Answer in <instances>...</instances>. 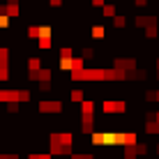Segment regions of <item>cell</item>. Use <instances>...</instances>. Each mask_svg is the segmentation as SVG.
<instances>
[{
	"mask_svg": "<svg viewBox=\"0 0 159 159\" xmlns=\"http://www.w3.org/2000/svg\"><path fill=\"white\" fill-rule=\"evenodd\" d=\"M113 69H116V72H120L125 79H127V74H131V72L136 69V60H134V58H116Z\"/></svg>",
	"mask_w": 159,
	"mask_h": 159,
	"instance_id": "6da1fadb",
	"label": "cell"
},
{
	"mask_svg": "<svg viewBox=\"0 0 159 159\" xmlns=\"http://www.w3.org/2000/svg\"><path fill=\"white\" fill-rule=\"evenodd\" d=\"M102 111H104V116H111V113H125V111H127V102H120V99H104Z\"/></svg>",
	"mask_w": 159,
	"mask_h": 159,
	"instance_id": "7a4b0ae2",
	"label": "cell"
},
{
	"mask_svg": "<svg viewBox=\"0 0 159 159\" xmlns=\"http://www.w3.org/2000/svg\"><path fill=\"white\" fill-rule=\"evenodd\" d=\"M39 113H62V102L60 99H42L37 104Z\"/></svg>",
	"mask_w": 159,
	"mask_h": 159,
	"instance_id": "3957f363",
	"label": "cell"
},
{
	"mask_svg": "<svg viewBox=\"0 0 159 159\" xmlns=\"http://www.w3.org/2000/svg\"><path fill=\"white\" fill-rule=\"evenodd\" d=\"M95 131V116H81V134Z\"/></svg>",
	"mask_w": 159,
	"mask_h": 159,
	"instance_id": "277c9868",
	"label": "cell"
},
{
	"mask_svg": "<svg viewBox=\"0 0 159 159\" xmlns=\"http://www.w3.org/2000/svg\"><path fill=\"white\" fill-rule=\"evenodd\" d=\"M81 116H95V102L92 99L81 102Z\"/></svg>",
	"mask_w": 159,
	"mask_h": 159,
	"instance_id": "5b68a950",
	"label": "cell"
},
{
	"mask_svg": "<svg viewBox=\"0 0 159 159\" xmlns=\"http://www.w3.org/2000/svg\"><path fill=\"white\" fill-rule=\"evenodd\" d=\"M37 81H53V72L48 67H42L39 72H37Z\"/></svg>",
	"mask_w": 159,
	"mask_h": 159,
	"instance_id": "8992f818",
	"label": "cell"
},
{
	"mask_svg": "<svg viewBox=\"0 0 159 159\" xmlns=\"http://www.w3.org/2000/svg\"><path fill=\"white\" fill-rule=\"evenodd\" d=\"M51 32H48V35H42L39 37V48H42V51H46V48H51Z\"/></svg>",
	"mask_w": 159,
	"mask_h": 159,
	"instance_id": "52a82bcc",
	"label": "cell"
},
{
	"mask_svg": "<svg viewBox=\"0 0 159 159\" xmlns=\"http://www.w3.org/2000/svg\"><path fill=\"white\" fill-rule=\"evenodd\" d=\"M143 129L148 131V134H159V122L150 120V122H145V125H143Z\"/></svg>",
	"mask_w": 159,
	"mask_h": 159,
	"instance_id": "ba28073f",
	"label": "cell"
},
{
	"mask_svg": "<svg viewBox=\"0 0 159 159\" xmlns=\"http://www.w3.org/2000/svg\"><path fill=\"white\" fill-rule=\"evenodd\" d=\"M139 155H136V150H134V145H127L125 148V152H122V159H136Z\"/></svg>",
	"mask_w": 159,
	"mask_h": 159,
	"instance_id": "9c48e42d",
	"label": "cell"
},
{
	"mask_svg": "<svg viewBox=\"0 0 159 159\" xmlns=\"http://www.w3.org/2000/svg\"><path fill=\"white\" fill-rule=\"evenodd\" d=\"M69 159H95V155H90V152H72V155H69Z\"/></svg>",
	"mask_w": 159,
	"mask_h": 159,
	"instance_id": "30bf717a",
	"label": "cell"
},
{
	"mask_svg": "<svg viewBox=\"0 0 159 159\" xmlns=\"http://www.w3.org/2000/svg\"><path fill=\"white\" fill-rule=\"evenodd\" d=\"M134 150H136V155H143V157L148 155V145H145V143H136Z\"/></svg>",
	"mask_w": 159,
	"mask_h": 159,
	"instance_id": "8fae6325",
	"label": "cell"
},
{
	"mask_svg": "<svg viewBox=\"0 0 159 159\" xmlns=\"http://www.w3.org/2000/svg\"><path fill=\"white\" fill-rule=\"evenodd\" d=\"M104 32H106V30H104L102 25H97V28H92V37H97V39H102V37H104Z\"/></svg>",
	"mask_w": 159,
	"mask_h": 159,
	"instance_id": "7c38bea8",
	"label": "cell"
},
{
	"mask_svg": "<svg viewBox=\"0 0 159 159\" xmlns=\"http://www.w3.org/2000/svg\"><path fill=\"white\" fill-rule=\"evenodd\" d=\"M69 97H72V102H83V92H81V90H72Z\"/></svg>",
	"mask_w": 159,
	"mask_h": 159,
	"instance_id": "4fadbf2b",
	"label": "cell"
},
{
	"mask_svg": "<svg viewBox=\"0 0 159 159\" xmlns=\"http://www.w3.org/2000/svg\"><path fill=\"white\" fill-rule=\"evenodd\" d=\"M60 58H72V48L62 46V48H60Z\"/></svg>",
	"mask_w": 159,
	"mask_h": 159,
	"instance_id": "5bb4252c",
	"label": "cell"
},
{
	"mask_svg": "<svg viewBox=\"0 0 159 159\" xmlns=\"http://www.w3.org/2000/svg\"><path fill=\"white\" fill-rule=\"evenodd\" d=\"M83 58L85 60H92V58H95V48H83Z\"/></svg>",
	"mask_w": 159,
	"mask_h": 159,
	"instance_id": "9a60e30c",
	"label": "cell"
},
{
	"mask_svg": "<svg viewBox=\"0 0 159 159\" xmlns=\"http://www.w3.org/2000/svg\"><path fill=\"white\" fill-rule=\"evenodd\" d=\"M9 25V19H7V14H0V28H7Z\"/></svg>",
	"mask_w": 159,
	"mask_h": 159,
	"instance_id": "2e32d148",
	"label": "cell"
},
{
	"mask_svg": "<svg viewBox=\"0 0 159 159\" xmlns=\"http://www.w3.org/2000/svg\"><path fill=\"white\" fill-rule=\"evenodd\" d=\"M125 23H127V19H125V16H118V19H116V28H122Z\"/></svg>",
	"mask_w": 159,
	"mask_h": 159,
	"instance_id": "e0dca14e",
	"label": "cell"
},
{
	"mask_svg": "<svg viewBox=\"0 0 159 159\" xmlns=\"http://www.w3.org/2000/svg\"><path fill=\"white\" fill-rule=\"evenodd\" d=\"M28 159H53V155H30Z\"/></svg>",
	"mask_w": 159,
	"mask_h": 159,
	"instance_id": "ac0fdd59",
	"label": "cell"
},
{
	"mask_svg": "<svg viewBox=\"0 0 159 159\" xmlns=\"http://www.w3.org/2000/svg\"><path fill=\"white\" fill-rule=\"evenodd\" d=\"M145 102H155V90H148L145 92Z\"/></svg>",
	"mask_w": 159,
	"mask_h": 159,
	"instance_id": "d6986e66",
	"label": "cell"
},
{
	"mask_svg": "<svg viewBox=\"0 0 159 159\" xmlns=\"http://www.w3.org/2000/svg\"><path fill=\"white\" fill-rule=\"evenodd\" d=\"M113 14H116V9H113L111 5H108V7H104V16H113Z\"/></svg>",
	"mask_w": 159,
	"mask_h": 159,
	"instance_id": "ffe728a7",
	"label": "cell"
},
{
	"mask_svg": "<svg viewBox=\"0 0 159 159\" xmlns=\"http://www.w3.org/2000/svg\"><path fill=\"white\" fill-rule=\"evenodd\" d=\"M155 99H157V102H159V90H157V92H155Z\"/></svg>",
	"mask_w": 159,
	"mask_h": 159,
	"instance_id": "44dd1931",
	"label": "cell"
},
{
	"mask_svg": "<svg viewBox=\"0 0 159 159\" xmlns=\"http://www.w3.org/2000/svg\"><path fill=\"white\" fill-rule=\"evenodd\" d=\"M157 79H159V60H157Z\"/></svg>",
	"mask_w": 159,
	"mask_h": 159,
	"instance_id": "7402d4cb",
	"label": "cell"
},
{
	"mask_svg": "<svg viewBox=\"0 0 159 159\" xmlns=\"http://www.w3.org/2000/svg\"><path fill=\"white\" fill-rule=\"evenodd\" d=\"M155 152H157V155H159V143H157V145H155Z\"/></svg>",
	"mask_w": 159,
	"mask_h": 159,
	"instance_id": "603a6c76",
	"label": "cell"
}]
</instances>
